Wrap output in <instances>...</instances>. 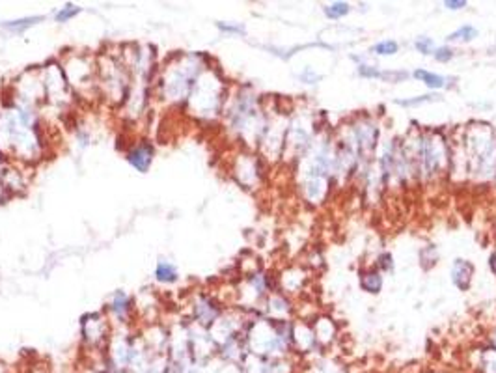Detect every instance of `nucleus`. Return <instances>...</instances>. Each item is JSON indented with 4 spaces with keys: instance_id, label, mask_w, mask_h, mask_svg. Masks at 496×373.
Segmentation results:
<instances>
[{
    "instance_id": "obj_8",
    "label": "nucleus",
    "mask_w": 496,
    "mask_h": 373,
    "mask_svg": "<svg viewBox=\"0 0 496 373\" xmlns=\"http://www.w3.org/2000/svg\"><path fill=\"white\" fill-rule=\"evenodd\" d=\"M435 58H436V60H440V62L450 60V58H452V50L446 49V47H442V49H438L435 52Z\"/></svg>"
},
{
    "instance_id": "obj_4",
    "label": "nucleus",
    "mask_w": 496,
    "mask_h": 373,
    "mask_svg": "<svg viewBox=\"0 0 496 373\" xmlns=\"http://www.w3.org/2000/svg\"><path fill=\"white\" fill-rule=\"evenodd\" d=\"M373 50L377 55H394L396 50H398V43L396 41H382V43H377L373 47Z\"/></svg>"
},
{
    "instance_id": "obj_9",
    "label": "nucleus",
    "mask_w": 496,
    "mask_h": 373,
    "mask_svg": "<svg viewBox=\"0 0 496 373\" xmlns=\"http://www.w3.org/2000/svg\"><path fill=\"white\" fill-rule=\"evenodd\" d=\"M34 21H37V19H23V21H17V23H12V28H25V26H28V25H32Z\"/></svg>"
},
{
    "instance_id": "obj_2",
    "label": "nucleus",
    "mask_w": 496,
    "mask_h": 373,
    "mask_svg": "<svg viewBox=\"0 0 496 373\" xmlns=\"http://www.w3.org/2000/svg\"><path fill=\"white\" fill-rule=\"evenodd\" d=\"M176 276H178V273H176V269L172 267L170 263H159V267H157V278L159 280H162V282H174L176 280Z\"/></svg>"
},
{
    "instance_id": "obj_12",
    "label": "nucleus",
    "mask_w": 496,
    "mask_h": 373,
    "mask_svg": "<svg viewBox=\"0 0 496 373\" xmlns=\"http://www.w3.org/2000/svg\"><path fill=\"white\" fill-rule=\"evenodd\" d=\"M360 75H366V77H377V71H373V69H368V66H362L360 68Z\"/></svg>"
},
{
    "instance_id": "obj_13",
    "label": "nucleus",
    "mask_w": 496,
    "mask_h": 373,
    "mask_svg": "<svg viewBox=\"0 0 496 373\" xmlns=\"http://www.w3.org/2000/svg\"><path fill=\"white\" fill-rule=\"evenodd\" d=\"M446 6L450 8V10H457V8H463V6H465V2H463V0H461V2H455V0H454V2H452V0H448V2H446Z\"/></svg>"
},
{
    "instance_id": "obj_6",
    "label": "nucleus",
    "mask_w": 496,
    "mask_h": 373,
    "mask_svg": "<svg viewBox=\"0 0 496 373\" xmlns=\"http://www.w3.org/2000/svg\"><path fill=\"white\" fill-rule=\"evenodd\" d=\"M347 12H349V6L343 4V2H338V4H332V6L326 8V15L328 17H342Z\"/></svg>"
},
{
    "instance_id": "obj_5",
    "label": "nucleus",
    "mask_w": 496,
    "mask_h": 373,
    "mask_svg": "<svg viewBox=\"0 0 496 373\" xmlns=\"http://www.w3.org/2000/svg\"><path fill=\"white\" fill-rule=\"evenodd\" d=\"M476 28H472V26H463V28H459L457 32H454L452 36H450V39H472V37H476Z\"/></svg>"
},
{
    "instance_id": "obj_10",
    "label": "nucleus",
    "mask_w": 496,
    "mask_h": 373,
    "mask_svg": "<svg viewBox=\"0 0 496 373\" xmlns=\"http://www.w3.org/2000/svg\"><path fill=\"white\" fill-rule=\"evenodd\" d=\"M431 99V95H423V97H418V99H411V101H401V104H418V103H425V101H429Z\"/></svg>"
},
{
    "instance_id": "obj_7",
    "label": "nucleus",
    "mask_w": 496,
    "mask_h": 373,
    "mask_svg": "<svg viewBox=\"0 0 496 373\" xmlns=\"http://www.w3.org/2000/svg\"><path fill=\"white\" fill-rule=\"evenodd\" d=\"M75 13H79V8H75V10H73V6H68L64 12H60L58 15H56V19H58V21H66V19L73 17Z\"/></svg>"
},
{
    "instance_id": "obj_3",
    "label": "nucleus",
    "mask_w": 496,
    "mask_h": 373,
    "mask_svg": "<svg viewBox=\"0 0 496 373\" xmlns=\"http://www.w3.org/2000/svg\"><path fill=\"white\" fill-rule=\"evenodd\" d=\"M416 77L422 79L431 88H440V86H444V79H442L440 75H433V73H427V71H416Z\"/></svg>"
},
{
    "instance_id": "obj_11",
    "label": "nucleus",
    "mask_w": 496,
    "mask_h": 373,
    "mask_svg": "<svg viewBox=\"0 0 496 373\" xmlns=\"http://www.w3.org/2000/svg\"><path fill=\"white\" fill-rule=\"evenodd\" d=\"M416 47L422 50V52H427V49L431 47V39H422V41H418Z\"/></svg>"
},
{
    "instance_id": "obj_1",
    "label": "nucleus",
    "mask_w": 496,
    "mask_h": 373,
    "mask_svg": "<svg viewBox=\"0 0 496 373\" xmlns=\"http://www.w3.org/2000/svg\"><path fill=\"white\" fill-rule=\"evenodd\" d=\"M129 161H131V165H135L138 170H146L147 165H149V161H151V151L146 149V147H138V149H135V151L131 153Z\"/></svg>"
}]
</instances>
